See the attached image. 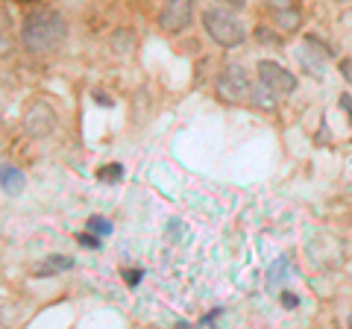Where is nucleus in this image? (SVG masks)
<instances>
[{
  "instance_id": "dca6fc26",
  "label": "nucleus",
  "mask_w": 352,
  "mask_h": 329,
  "mask_svg": "<svg viewBox=\"0 0 352 329\" xmlns=\"http://www.w3.org/2000/svg\"><path fill=\"white\" fill-rule=\"evenodd\" d=\"M141 277H144V270H124V282L129 285V288H135V285L141 282Z\"/></svg>"
},
{
  "instance_id": "0eeeda50",
  "label": "nucleus",
  "mask_w": 352,
  "mask_h": 329,
  "mask_svg": "<svg viewBox=\"0 0 352 329\" xmlns=\"http://www.w3.org/2000/svg\"><path fill=\"white\" fill-rule=\"evenodd\" d=\"M74 268V259L71 256H47L41 268H36L38 277H50V273H59V270H71Z\"/></svg>"
},
{
  "instance_id": "a211bd4d",
  "label": "nucleus",
  "mask_w": 352,
  "mask_h": 329,
  "mask_svg": "<svg viewBox=\"0 0 352 329\" xmlns=\"http://www.w3.org/2000/svg\"><path fill=\"white\" fill-rule=\"evenodd\" d=\"M340 76L346 83H352V59H340Z\"/></svg>"
},
{
  "instance_id": "9d476101",
  "label": "nucleus",
  "mask_w": 352,
  "mask_h": 329,
  "mask_svg": "<svg viewBox=\"0 0 352 329\" xmlns=\"http://www.w3.org/2000/svg\"><path fill=\"white\" fill-rule=\"evenodd\" d=\"M252 36H256V41L258 45H273V47H279L282 45V36L276 30H270L267 24H258L256 27V32H252Z\"/></svg>"
},
{
  "instance_id": "f03ea898",
  "label": "nucleus",
  "mask_w": 352,
  "mask_h": 329,
  "mask_svg": "<svg viewBox=\"0 0 352 329\" xmlns=\"http://www.w3.org/2000/svg\"><path fill=\"white\" fill-rule=\"evenodd\" d=\"M203 27L208 36H212L214 45H220V47H238V45H244V39H247L244 24H241L229 9H206Z\"/></svg>"
},
{
  "instance_id": "9b49d317",
  "label": "nucleus",
  "mask_w": 352,
  "mask_h": 329,
  "mask_svg": "<svg viewBox=\"0 0 352 329\" xmlns=\"http://www.w3.org/2000/svg\"><path fill=\"white\" fill-rule=\"evenodd\" d=\"M85 229L88 233H94V235H100V238H106L109 233H112V224H109L106 217H100V215H91L85 221Z\"/></svg>"
},
{
  "instance_id": "6ab92c4d",
  "label": "nucleus",
  "mask_w": 352,
  "mask_h": 329,
  "mask_svg": "<svg viewBox=\"0 0 352 329\" xmlns=\"http://www.w3.org/2000/svg\"><path fill=\"white\" fill-rule=\"evenodd\" d=\"M296 303H300V300H296L294 294H282V306H285V309H294Z\"/></svg>"
},
{
  "instance_id": "f3484780",
  "label": "nucleus",
  "mask_w": 352,
  "mask_h": 329,
  "mask_svg": "<svg viewBox=\"0 0 352 329\" xmlns=\"http://www.w3.org/2000/svg\"><path fill=\"white\" fill-rule=\"evenodd\" d=\"M285 268H288V262H285V259H279L276 265L270 268V285H276V282H279V277H282V270H285Z\"/></svg>"
},
{
  "instance_id": "6e6552de",
  "label": "nucleus",
  "mask_w": 352,
  "mask_h": 329,
  "mask_svg": "<svg viewBox=\"0 0 352 329\" xmlns=\"http://www.w3.org/2000/svg\"><path fill=\"white\" fill-rule=\"evenodd\" d=\"M21 189H24V173H21L18 168H12V164H3V191L18 194Z\"/></svg>"
},
{
  "instance_id": "f257e3e1",
  "label": "nucleus",
  "mask_w": 352,
  "mask_h": 329,
  "mask_svg": "<svg viewBox=\"0 0 352 329\" xmlns=\"http://www.w3.org/2000/svg\"><path fill=\"white\" fill-rule=\"evenodd\" d=\"M65 32H68V27H65V18L59 12H53V9H38V12H32L24 21L21 39H24V45L30 50H50L65 39Z\"/></svg>"
},
{
  "instance_id": "2eb2a0df",
  "label": "nucleus",
  "mask_w": 352,
  "mask_h": 329,
  "mask_svg": "<svg viewBox=\"0 0 352 329\" xmlns=\"http://www.w3.org/2000/svg\"><path fill=\"white\" fill-rule=\"evenodd\" d=\"M97 238H100V235L88 233V229H85V233H80V235H76V241H80L82 247H91V250H97V247H100V241H97Z\"/></svg>"
},
{
  "instance_id": "4be33fe9",
  "label": "nucleus",
  "mask_w": 352,
  "mask_h": 329,
  "mask_svg": "<svg viewBox=\"0 0 352 329\" xmlns=\"http://www.w3.org/2000/svg\"><path fill=\"white\" fill-rule=\"evenodd\" d=\"M226 3H229V6H235V9H241V6H244V0H226Z\"/></svg>"
},
{
  "instance_id": "20e7f679",
  "label": "nucleus",
  "mask_w": 352,
  "mask_h": 329,
  "mask_svg": "<svg viewBox=\"0 0 352 329\" xmlns=\"http://www.w3.org/2000/svg\"><path fill=\"white\" fill-rule=\"evenodd\" d=\"M258 80L276 94H291L296 89V76L288 68H282L279 62H270V59L258 62Z\"/></svg>"
},
{
  "instance_id": "f8f14e48",
  "label": "nucleus",
  "mask_w": 352,
  "mask_h": 329,
  "mask_svg": "<svg viewBox=\"0 0 352 329\" xmlns=\"http://www.w3.org/2000/svg\"><path fill=\"white\" fill-rule=\"evenodd\" d=\"M296 59H300L311 74H323V56H308V47L296 50Z\"/></svg>"
},
{
  "instance_id": "1a4fd4ad",
  "label": "nucleus",
  "mask_w": 352,
  "mask_h": 329,
  "mask_svg": "<svg viewBox=\"0 0 352 329\" xmlns=\"http://www.w3.org/2000/svg\"><path fill=\"white\" fill-rule=\"evenodd\" d=\"M135 45V32L132 30H115L112 32V50L115 53H129Z\"/></svg>"
},
{
  "instance_id": "aec40b11",
  "label": "nucleus",
  "mask_w": 352,
  "mask_h": 329,
  "mask_svg": "<svg viewBox=\"0 0 352 329\" xmlns=\"http://www.w3.org/2000/svg\"><path fill=\"white\" fill-rule=\"evenodd\" d=\"M217 315H220V309H214V312H208V315L203 317V321H200V326H206V323H212V321H214V317H217Z\"/></svg>"
},
{
  "instance_id": "412c9836",
  "label": "nucleus",
  "mask_w": 352,
  "mask_h": 329,
  "mask_svg": "<svg viewBox=\"0 0 352 329\" xmlns=\"http://www.w3.org/2000/svg\"><path fill=\"white\" fill-rule=\"evenodd\" d=\"M94 100L100 106H112V97H103V94H94Z\"/></svg>"
},
{
  "instance_id": "7ed1b4c3",
  "label": "nucleus",
  "mask_w": 352,
  "mask_h": 329,
  "mask_svg": "<svg viewBox=\"0 0 352 329\" xmlns=\"http://www.w3.org/2000/svg\"><path fill=\"white\" fill-rule=\"evenodd\" d=\"M194 21V0H164L159 12V27L164 32H182Z\"/></svg>"
},
{
  "instance_id": "423d86ee",
  "label": "nucleus",
  "mask_w": 352,
  "mask_h": 329,
  "mask_svg": "<svg viewBox=\"0 0 352 329\" xmlns=\"http://www.w3.org/2000/svg\"><path fill=\"white\" fill-rule=\"evenodd\" d=\"M24 127H27V133H30V136L41 138V136H47L50 129L56 127V115H53V109H50L47 103L36 100V103H30V106H27Z\"/></svg>"
},
{
  "instance_id": "ddd939ff",
  "label": "nucleus",
  "mask_w": 352,
  "mask_h": 329,
  "mask_svg": "<svg viewBox=\"0 0 352 329\" xmlns=\"http://www.w3.org/2000/svg\"><path fill=\"white\" fill-rule=\"evenodd\" d=\"M270 89H267V85H261V89H256V92H250V97H252V100H256L258 106H264V109H273V97L267 94Z\"/></svg>"
},
{
  "instance_id": "4468645a",
  "label": "nucleus",
  "mask_w": 352,
  "mask_h": 329,
  "mask_svg": "<svg viewBox=\"0 0 352 329\" xmlns=\"http://www.w3.org/2000/svg\"><path fill=\"white\" fill-rule=\"evenodd\" d=\"M97 177H100L103 182H118L120 177H124V168H120V164H109V168H103Z\"/></svg>"
},
{
  "instance_id": "39448f33",
  "label": "nucleus",
  "mask_w": 352,
  "mask_h": 329,
  "mask_svg": "<svg viewBox=\"0 0 352 329\" xmlns=\"http://www.w3.org/2000/svg\"><path fill=\"white\" fill-rule=\"evenodd\" d=\"M220 97L229 103H241L244 97H250V80H247V71L241 65H226L223 76H220Z\"/></svg>"
}]
</instances>
